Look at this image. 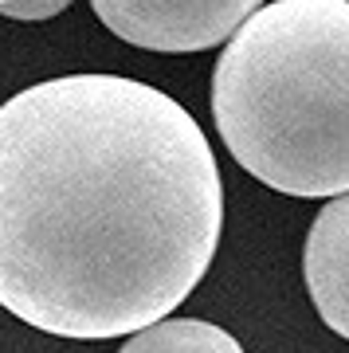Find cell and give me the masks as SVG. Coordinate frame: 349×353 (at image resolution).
Segmentation results:
<instances>
[{
    "mask_svg": "<svg viewBox=\"0 0 349 353\" xmlns=\"http://www.w3.org/2000/svg\"><path fill=\"white\" fill-rule=\"evenodd\" d=\"M63 8H71V0H16V4H4L0 16H8V20H51Z\"/></svg>",
    "mask_w": 349,
    "mask_h": 353,
    "instance_id": "obj_6",
    "label": "cell"
},
{
    "mask_svg": "<svg viewBox=\"0 0 349 353\" xmlns=\"http://www.w3.org/2000/svg\"><path fill=\"white\" fill-rule=\"evenodd\" d=\"M118 39L146 51H208L228 43L263 0H90Z\"/></svg>",
    "mask_w": 349,
    "mask_h": 353,
    "instance_id": "obj_3",
    "label": "cell"
},
{
    "mask_svg": "<svg viewBox=\"0 0 349 353\" xmlns=\"http://www.w3.org/2000/svg\"><path fill=\"white\" fill-rule=\"evenodd\" d=\"M224 150L283 196L349 192V0H275L212 71Z\"/></svg>",
    "mask_w": 349,
    "mask_h": 353,
    "instance_id": "obj_2",
    "label": "cell"
},
{
    "mask_svg": "<svg viewBox=\"0 0 349 353\" xmlns=\"http://www.w3.org/2000/svg\"><path fill=\"white\" fill-rule=\"evenodd\" d=\"M224 185L165 90L79 71L0 102V306L75 341L137 334L200 287Z\"/></svg>",
    "mask_w": 349,
    "mask_h": 353,
    "instance_id": "obj_1",
    "label": "cell"
},
{
    "mask_svg": "<svg viewBox=\"0 0 349 353\" xmlns=\"http://www.w3.org/2000/svg\"><path fill=\"white\" fill-rule=\"evenodd\" d=\"M4 4H16V0H0V8H4Z\"/></svg>",
    "mask_w": 349,
    "mask_h": 353,
    "instance_id": "obj_7",
    "label": "cell"
},
{
    "mask_svg": "<svg viewBox=\"0 0 349 353\" xmlns=\"http://www.w3.org/2000/svg\"><path fill=\"white\" fill-rule=\"evenodd\" d=\"M302 279L318 318L349 341V192L314 216L302 243Z\"/></svg>",
    "mask_w": 349,
    "mask_h": 353,
    "instance_id": "obj_4",
    "label": "cell"
},
{
    "mask_svg": "<svg viewBox=\"0 0 349 353\" xmlns=\"http://www.w3.org/2000/svg\"><path fill=\"white\" fill-rule=\"evenodd\" d=\"M118 353H243V345L204 318H161L137 330Z\"/></svg>",
    "mask_w": 349,
    "mask_h": 353,
    "instance_id": "obj_5",
    "label": "cell"
}]
</instances>
